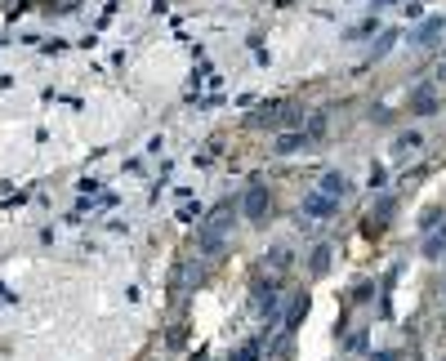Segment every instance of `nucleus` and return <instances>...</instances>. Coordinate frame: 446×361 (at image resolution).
<instances>
[{
	"instance_id": "obj_1",
	"label": "nucleus",
	"mask_w": 446,
	"mask_h": 361,
	"mask_svg": "<svg viewBox=\"0 0 446 361\" xmlns=\"http://www.w3.org/2000/svg\"><path fill=\"white\" fill-rule=\"evenodd\" d=\"M295 121H299V107H290V103H268V107L254 112V125H272V130L295 125Z\"/></svg>"
},
{
	"instance_id": "obj_2",
	"label": "nucleus",
	"mask_w": 446,
	"mask_h": 361,
	"mask_svg": "<svg viewBox=\"0 0 446 361\" xmlns=\"http://www.w3.org/2000/svg\"><path fill=\"white\" fill-rule=\"evenodd\" d=\"M241 210H245V218H263L268 214V187H250L245 201H241Z\"/></svg>"
},
{
	"instance_id": "obj_3",
	"label": "nucleus",
	"mask_w": 446,
	"mask_h": 361,
	"mask_svg": "<svg viewBox=\"0 0 446 361\" xmlns=\"http://www.w3.org/2000/svg\"><path fill=\"white\" fill-rule=\"evenodd\" d=\"M303 214H317V218H330V214H335V201H330L326 192H312V196H303Z\"/></svg>"
},
{
	"instance_id": "obj_4",
	"label": "nucleus",
	"mask_w": 446,
	"mask_h": 361,
	"mask_svg": "<svg viewBox=\"0 0 446 361\" xmlns=\"http://www.w3.org/2000/svg\"><path fill=\"white\" fill-rule=\"evenodd\" d=\"M321 192H326V196H330V201H339V196H344V192H348V178H344V174H339V169H330V174H326V178H321Z\"/></svg>"
},
{
	"instance_id": "obj_5",
	"label": "nucleus",
	"mask_w": 446,
	"mask_h": 361,
	"mask_svg": "<svg viewBox=\"0 0 446 361\" xmlns=\"http://www.w3.org/2000/svg\"><path fill=\"white\" fill-rule=\"evenodd\" d=\"M446 250V227H438V232L424 241V259H438V254Z\"/></svg>"
},
{
	"instance_id": "obj_6",
	"label": "nucleus",
	"mask_w": 446,
	"mask_h": 361,
	"mask_svg": "<svg viewBox=\"0 0 446 361\" xmlns=\"http://www.w3.org/2000/svg\"><path fill=\"white\" fill-rule=\"evenodd\" d=\"M303 143H308V138H303V130H299V134H281V138H277V152L286 156V152H295V147H303Z\"/></svg>"
},
{
	"instance_id": "obj_7",
	"label": "nucleus",
	"mask_w": 446,
	"mask_h": 361,
	"mask_svg": "<svg viewBox=\"0 0 446 361\" xmlns=\"http://www.w3.org/2000/svg\"><path fill=\"white\" fill-rule=\"evenodd\" d=\"M326 268H330V250H326V245H317V250H312V272L321 277Z\"/></svg>"
},
{
	"instance_id": "obj_8",
	"label": "nucleus",
	"mask_w": 446,
	"mask_h": 361,
	"mask_svg": "<svg viewBox=\"0 0 446 361\" xmlns=\"http://www.w3.org/2000/svg\"><path fill=\"white\" fill-rule=\"evenodd\" d=\"M442 27H446V23H442V18H433V23H424V27H420V41H433V36H438V32H442Z\"/></svg>"
},
{
	"instance_id": "obj_9",
	"label": "nucleus",
	"mask_w": 446,
	"mask_h": 361,
	"mask_svg": "<svg viewBox=\"0 0 446 361\" xmlns=\"http://www.w3.org/2000/svg\"><path fill=\"white\" fill-rule=\"evenodd\" d=\"M433 103H438V99H433V90H420V94H415V107H420V112H433Z\"/></svg>"
},
{
	"instance_id": "obj_10",
	"label": "nucleus",
	"mask_w": 446,
	"mask_h": 361,
	"mask_svg": "<svg viewBox=\"0 0 446 361\" xmlns=\"http://www.w3.org/2000/svg\"><path fill=\"white\" fill-rule=\"evenodd\" d=\"M321 134H326V116H312V125H308L303 138H321Z\"/></svg>"
},
{
	"instance_id": "obj_11",
	"label": "nucleus",
	"mask_w": 446,
	"mask_h": 361,
	"mask_svg": "<svg viewBox=\"0 0 446 361\" xmlns=\"http://www.w3.org/2000/svg\"><path fill=\"white\" fill-rule=\"evenodd\" d=\"M411 147H420V134H402V138H397V152H402V156H406Z\"/></svg>"
},
{
	"instance_id": "obj_12",
	"label": "nucleus",
	"mask_w": 446,
	"mask_h": 361,
	"mask_svg": "<svg viewBox=\"0 0 446 361\" xmlns=\"http://www.w3.org/2000/svg\"><path fill=\"white\" fill-rule=\"evenodd\" d=\"M236 361H259V344H245L241 353H236Z\"/></svg>"
},
{
	"instance_id": "obj_13",
	"label": "nucleus",
	"mask_w": 446,
	"mask_h": 361,
	"mask_svg": "<svg viewBox=\"0 0 446 361\" xmlns=\"http://www.w3.org/2000/svg\"><path fill=\"white\" fill-rule=\"evenodd\" d=\"M393 41H397V32H388V36H384V41H379V45H375V59H379V54H388V50H393Z\"/></svg>"
},
{
	"instance_id": "obj_14",
	"label": "nucleus",
	"mask_w": 446,
	"mask_h": 361,
	"mask_svg": "<svg viewBox=\"0 0 446 361\" xmlns=\"http://www.w3.org/2000/svg\"><path fill=\"white\" fill-rule=\"evenodd\" d=\"M272 263H277V268H286V263H290V250H281V245H277V250H272Z\"/></svg>"
},
{
	"instance_id": "obj_15",
	"label": "nucleus",
	"mask_w": 446,
	"mask_h": 361,
	"mask_svg": "<svg viewBox=\"0 0 446 361\" xmlns=\"http://www.w3.org/2000/svg\"><path fill=\"white\" fill-rule=\"evenodd\" d=\"M438 76H442V81H446V59H442V63H438Z\"/></svg>"
}]
</instances>
